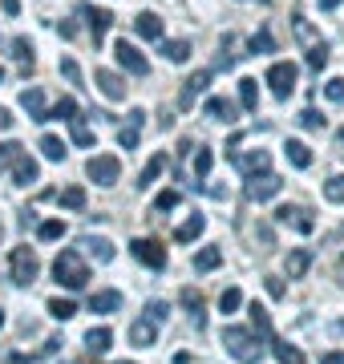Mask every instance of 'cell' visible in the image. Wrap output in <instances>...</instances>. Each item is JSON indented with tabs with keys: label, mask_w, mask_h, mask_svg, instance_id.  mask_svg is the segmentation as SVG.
<instances>
[{
	"label": "cell",
	"mask_w": 344,
	"mask_h": 364,
	"mask_svg": "<svg viewBox=\"0 0 344 364\" xmlns=\"http://www.w3.org/2000/svg\"><path fill=\"white\" fill-rule=\"evenodd\" d=\"M267 291H272V296H276V299H284V284H279L276 275H272V279H267Z\"/></svg>",
	"instance_id": "cell-52"
},
{
	"label": "cell",
	"mask_w": 344,
	"mask_h": 364,
	"mask_svg": "<svg viewBox=\"0 0 344 364\" xmlns=\"http://www.w3.org/2000/svg\"><path fill=\"white\" fill-rule=\"evenodd\" d=\"M142 122H146V114H142V109H134V114H130V126H122V130H118V146H122V150H134V146H138Z\"/></svg>",
	"instance_id": "cell-15"
},
{
	"label": "cell",
	"mask_w": 344,
	"mask_h": 364,
	"mask_svg": "<svg viewBox=\"0 0 344 364\" xmlns=\"http://www.w3.org/2000/svg\"><path fill=\"white\" fill-rule=\"evenodd\" d=\"M21 105H25V114L33 117V122H49V109H45V93H41L37 85L21 93Z\"/></svg>",
	"instance_id": "cell-14"
},
{
	"label": "cell",
	"mask_w": 344,
	"mask_h": 364,
	"mask_svg": "<svg viewBox=\"0 0 344 364\" xmlns=\"http://www.w3.org/2000/svg\"><path fill=\"white\" fill-rule=\"evenodd\" d=\"M324 198H328V203H344V174H332V178L324 182Z\"/></svg>",
	"instance_id": "cell-40"
},
{
	"label": "cell",
	"mask_w": 344,
	"mask_h": 364,
	"mask_svg": "<svg viewBox=\"0 0 344 364\" xmlns=\"http://www.w3.org/2000/svg\"><path fill=\"white\" fill-rule=\"evenodd\" d=\"M69 126H73V142H77V146H93V134L85 130V126H81V117H73Z\"/></svg>",
	"instance_id": "cell-48"
},
{
	"label": "cell",
	"mask_w": 344,
	"mask_h": 364,
	"mask_svg": "<svg viewBox=\"0 0 344 364\" xmlns=\"http://www.w3.org/2000/svg\"><path fill=\"white\" fill-rule=\"evenodd\" d=\"M308 267H312V251H308V247H296V251L288 255V279H300Z\"/></svg>",
	"instance_id": "cell-26"
},
{
	"label": "cell",
	"mask_w": 344,
	"mask_h": 364,
	"mask_svg": "<svg viewBox=\"0 0 344 364\" xmlns=\"http://www.w3.org/2000/svg\"><path fill=\"white\" fill-rule=\"evenodd\" d=\"M0 81H4V69H0Z\"/></svg>",
	"instance_id": "cell-59"
},
{
	"label": "cell",
	"mask_w": 344,
	"mask_h": 364,
	"mask_svg": "<svg viewBox=\"0 0 344 364\" xmlns=\"http://www.w3.org/2000/svg\"><path fill=\"white\" fill-rule=\"evenodd\" d=\"M118 308H122L118 291H97V296H90V312H118Z\"/></svg>",
	"instance_id": "cell-28"
},
{
	"label": "cell",
	"mask_w": 344,
	"mask_h": 364,
	"mask_svg": "<svg viewBox=\"0 0 344 364\" xmlns=\"http://www.w3.org/2000/svg\"><path fill=\"white\" fill-rule=\"evenodd\" d=\"M223 348L231 352L239 364H259L264 360V348H259L255 332H247V328H223Z\"/></svg>",
	"instance_id": "cell-2"
},
{
	"label": "cell",
	"mask_w": 344,
	"mask_h": 364,
	"mask_svg": "<svg viewBox=\"0 0 344 364\" xmlns=\"http://www.w3.org/2000/svg\"><path fill=\"white\" fill-rule=\"evenodd\" d=\"M85 174H90L97 186H114V182H118V174H122V158L118 154H97V158H90V162H85Z\"/></svg>",
	"instance_id": "cell-3"
},
{
	"label": "cell",
	"mask_w": 344,
	"mask_h": 364,
	"mask_svg": "<svg viewBox=\"0 0 344 364\" xmlns=\"http://www.w3.org/2000/svg\"><path fill=\"white\" fill-rule=\"evenodd\" d=\"M320 364H344V352H324V356H320Z\"/></svg>",
	"instance_id": "cell-53"
},
{
	"label": "cell",
	"mask_w": 344,
	"mask_h": 364,
	"mask_svg": "<svg viewBox=\"0 0 344 364\" xmlns=\"http://www.w3.org/2000/svg\"><path fill=\"white\" fill-rule=\"evenodd\" d=\"M37 174H41V166L25 154V150H21V158L13 162V178H16V186H28V182H37Z\"/></svg>",
	"instance_id": "cell-18"
},
{
	"label": "cell",
	"mask_w": 344,
	"mask_h": 364,
	"mask_svg": "<svg viewBox=\"0 0 344 364\" xmlns=\"http://www.w3.org/2000/svg\"><path fill=\"white\" fill-rule=\"evenodd\" d=\"M239 102L247 114H255V105H259V90H255V77H243L239 81Z\"/></svg>",
	"instance_id": "cell-30"
},
{
	"label": "cell",
	"mask_w": 344,
	"mask_h": 364,
	"mask_svg": "<svg viewBox=\"0 0 344 364\" xmlns=\"http://www.w3.org/2000/svg\"><path fill=\"white\" fill-rule=\"evenodd\" d=\"M130 251H134V259H142L146 267H154V272L166 267V251H162V243H154V239H134Z\"/></svg>",
	"instance_id": "cell-8"
},
{
	"label": "cell",
	"mask_w": 344,
	"mask_h": 364,
	"mask_svg": "<svg viewBox=\"0 0 344 364\" xmlns=\"http://www.w3.org/2000/svg\"><path fill=\"white\" fill-rule=\"evenodd\" d=\"M109 344H114V332H109V328H90V332H85V348H90V356H106Z\"/></svg>",
	"instance_id": "cell-16"
},
{
	"label": "cell",
	"mask_w": 344,
	"mask_h": 364,
	"mask_svg": "<svg viewBox=\"0 0 344 364\" xmlns=\"http://www.w3.org/2000/svg\"><path fill=\"white\" fill-rule=\"evenodd\" d=\"M296 77H300V69L291 65V61H276V65L267 69V85H272L276 97H288L296 90Z\"/></svg>",
	"instance_id": "cell-5"
},
{
	"label": "cell",
	"mask_w": 344,
	"mask_h": 364,
	"mask_svg": "<svg viewBox=\"0 0 344 364\" xmlns=\"http://www.w3.org/2000/svg\"><path fill=\"white\" fill-rule=\"evenodd\" d=\"M41 154L49 158V162H61V158H65V142L53 138V134H45V138H41Z\"/></svg>",
	"instance_id": "cell-33"
},
{
	"label": "cell",
	"mask_w": 344,
	"mask_h": 364,
	"mask_svg": "<svg viewBox=\"0 0 344 364\" xmlns=\"http://www.w3.org/2000/svg\"><path fill=\"white\" fill-rule=\"evenodd\" d=\"M239 304H243V291H239V287H227L223 296H219V312L231 316V312L239 308Z\"/></svg>",
	"instance_id": "cell-37"
},
{
	"label": "cell",
	"mask_w": 344,
	"mask_h": 364,
	"mask_svg": "<svg viewBox=\"0 0 344 364\" xmlns=\"http://www.w3.org/2000/svg\"><path fill=\"white\" fill-rule=\"evenodd\" d=\"M207 117H215V122H235V105L227 102V97H211L207 102Z\"/></svg>",
	"instance_id": "cell-29"
},
{
	"label": "cell",
	"mask_w": 344,
	"mask_h": 364,
	"mask_svg": "<svg viewBox=\"0 0 344 364\" xmlns=\"http://www.w3.org/2000/svg\"><path fill=\"white\" fill-rule=\"evenodd\" d=\"M207 85H211V73H207V69H199L195 77H186V81H183V97H178V105H183V109H190V105L203 97V90H207Z\"/></svg>",
	"instance_id": "cell-11"
},
{
	"label": "cell",
	"mask_w": 344,
	"mask_h": 364,
	"mask_svg": "<svg viewBox=\"0 0 344 364\" xmlns=\"http://www.w3.org/2000/svg\"><path fill=\"white\" fill-rule=\"evenodd\" d=\"M93 81H97V90L106 93L109 102H122L126 97V81L118 73H109V69H93Z\"/></svg>",
	"instance_id": "cell-12"
},
{
	"label": "cell",
	"mask_w": 344,
	"mask_h": 364,
	"mask_svg": "<svg viewBox=\"0 0 344 364\" xmlns=\"http://www.w3.org/2000/svg\"><path fill=\"white\" fill-rule=\"evenodd\" d=\"M13 57H16V61H25V69H33V45H28L25 37L13 41Z\"/></svg>",
	"instance_id": "cell-45"
},
{
	"label": "cell",
	"mask_w": 344,
	"mask_h": 364,
	"mask_svg": "<svg viewBox=\"0 0 344 364\" xmlns=\"http://www.w3.org/2000/svg\"><path fill=\"white\" fill-rule=\"evenodd\" d=\"M114 57H118V65L126 69V73H134V77H146V73H150V61H146L142 53L134 49L130 41L122 37L118 45H114Z\"/></svg>",
	"instance_id": "cell-6"
},
{
	"label": "cell",
	"mask_w": 344,
	"mask_h": 364,
	"mask_svg": "<svg viewBox=\"0 0 344 364\" xmlns=\"http://www.w3.org/2000/svg\"><path fill=\"white\" fill-rule=\"evenodd\" d=\"M291 28H296V41H300V45H308V49H316V45H324V41H320V33L312 25H308L304 16H296V21H291Z\"/></svg>",
	"instance_id": "cell-27"
},
{
	"label": "cell",
	"mask_w": 344,
	"mask_h": 364,
	"mask_svg": "<svg viewBox=\"0 0 344 364\" xmlns=\"http://www.w3.org/2000/svg\"><path fill=\"white\" fill-rule=\"evenodd\" d=\"M49 316L53 320H73L77 316V304L73 299H49Z\"/></svg>",
	"instance_id": "cell-36"
},
{
	"label": "cell",
	"mask_w": 344,
	"mask_h": 364,
	"mask_svg": "<svg viewBox=\"0 0 344 364\" xmlns=\"http://www.w3.org/2000/svg\"><path fill=\"white\" fill-rule=\"evenodd\" d=\"M21 150H25L21 142H0V170H9V166H13L16 158H21Z\"/></svg>",
	"instance_id": "cell-42"
},
{
	"label": "cell",
	"mask_w": 344,
	"mask_h": 364,
	"mask_svg": "<svg viewBox=\"0 0 344 364\" xmlns=\"http://www.w3.org/2000/svg\"><path fill=\"white\" fill-rule=\"evenodd\" d=\"M211 166H215V154H211V150H199V154H195V174H199V178H207V174H211Z\"/></svg>",
	"instance_id": "cell-46"
},
{
	"label": "cell",
	"mask_w": 344,
	"mask_h": 364,
	"mask_svg": "<svg viewBox=\"0 0 344 364\" xmlns=\"http://www.w3.org/2000/svg\"><path fill=\"white\" fill-rule=\"evenodd\" d=\"M166 312H171V308H166V304H162V299H150V304H146V320H150V324H166Z\"/></svg>",
	"instance_id": "cell-43"
},
{
	"label": "cell",
	"mask_w": 344,
	"mask_h": 364,
	"mask_svg": "<svg viewBox=\"0 0 344 364\" xmlns=\"http://www.w3.org/2000/svg\"><path fill=\"white\" fill-rule=\"evenodd\" d=\"M252 53H276V37H272V28H259L252 37Z\"/></svg>",
	"instance_id": "cell-39"
},
{
	"label": "cell",
	"mask_w": 344,
	"mask_h": 364,
	"mask_svg": "<svg viewBox=\"0 0 344 364\" xmlns=\"http://www.w3.org/2000/svg\"><path fill=\"white\" fill-rule=\"evenodd\" d=\"M154 336H158V324H150L146 316L130 324V344H138V348H150V344H154Z\"/></svg>",
	"instance_id": "cell-17"
},
{
	"label": "cell",
	"mask_w": 344,
	"mask_h": 364,
	"mask_svg": "<svg viewBox=\"0 0 344 364\" xmlns=\"http://www.w3.org/2000/svg\"><path fill=\"white\" fill-rule=\"evenodd\" d=\"M49 117H57V122H73V117H81V109H77V102H73V97H61V102L49 109Z\"/></svg>",
	"instance_id": "cell-34"
},
{
	"label": "cell",
	"mask_w": 344,
	"mask_h": 364,
	"mask_svg": "<svg viewBox=\"0 0 344 364\" xmlns=\"http://www.w3.org/2000/svg\"><path fill=\"white\" fill-rule=\"evenodd\" d=\"M162 170H166V154H154V158H150V162H146V170H142V174H138V186H150V182L158 178Z\"/></svg>",
	"instance_id": "cell-31"
},
{
	"label": "cell",
	"mask_w": 344,
	"mask_h": 364,
	"mask_svg": "<svg viewBox=\"0 0 344 364\" xmlns=\"http://www.w3.org/2000/svg\"><path fill=\"white\" fill-rule=\"evenodd\" d=\"M61 235H65V223H61V219H45V223L37 227V239H41V243H53V239H61Z\"/></svg>",
	"instance_id": "cell-35"
},
{
	"label": "cell",
	"mask_w": 344,
	"mask_h": 364,
	"mask_svg": "<svg viewBox=\"0 0 344 364\" xmlns=\"http://www.w3.org/2000/svg\"><path fill=\"white\" fill-rule=\"evenodd\" d=\"M324 97H328V102H336V105H340V102H344V81H340V77L324 81Z\"/></svg>",
	"instance_id": "cell-47"
},
{
	"label": "cell",
	"mask_w": 344,
	"mask_h": 364,
	"mask_svg": "<svg viewBox=\"0 0 344 364\" xmlns=\"http://www.w3.org/2000/svg\"><path fill=\"white\" fill-rule=\"evenodd\" d=\"M81 247L90 251V255H97V259L102 263H114V255H118V251H114V243H109V239H102V235H97V239H81Z\"/></svg>",
	"instance_id": "cell-24"
},
{
	"label": "cell",
	"mask_w": 344,
	"mask_h": 364,
	"mask_svg": "<svg viewBox=\"0 0 344 364\" xmlns=\"http://www.w3.org/2000/svg\"><path fill=\"white\" fill-rule=\"evenodd\" d=\"M9 126H13V114H9V109H0V130H9Z\"/></svg>",
	"instance_id": "cell-55"
},
{
	"label": "cell",
	"mask_w": 344,
	"mask_h": 364,
	"mask_svg": "<svg viewBox=\"0 0 344 364\" xmlns=\"http://www.w3.org/2000/svg\"><path fill=\"white\" fill-rule=\"evenodd\" d=\"M61 207L81 210V207H85V191H81V186H65V191H61Z\"/></svg>",
	"instance_id": "cell-38"
},
{
	"label": "cell",
	"mask_w": 344,
	"mask_h": 364,
	"mask_svg": "<svg viewBox=\"0 0 344 364\" xmlns=\"http://www.w3.org/2000/svg\"><path fill=\"white\" fill-rule=\"evenodd\" d=\"M284 154H288V162H291L296 170H308V166H312V150H308L304 142H296V138H288Z\"/></svg>",
	"instance_id": "cell-21"
},
{
	"label": "cell",
	"mask_w": 344,
	"mask_h": 364,
	"mask_svg": "<svg viewBox=\"0 0 344 364\" xmlns=\"http://www.w3.org/2000/svg\"><path fill=\"white\" fill-rule=\"evenodd\" d=\"M279 191H284V182L267 170V174H255V178H247V198L252 203H267V198H276Z\"/></svg>",
	"instance_id": "cell-7"
},
{
	"label": "cell",
	"mask_w": 344,
	"mask_h": 364,
	"mask_svg": "<svg viewBox=\"0 0 344 364\" xmlns=\"http://www.w3.org/2000/svg\"><path fill=\"white\" fill-rule=\"evenodd\" d=\"M219 263H223V251L219 247H203L199 255H195V267H199V272H215Z\"/></svg>",
	"instance_id": "cell-32"
},
{
	"label": "cell",
	"mask_w": 344,
	"mask_h": 364,
	"mask_svg": "<svg viewBox=\"0 0 344 364\" xmlns=\"http://www.w3.org/2000/svg\"><path fill=\"white\" fill-rule=\"evenodd\" d=\"M53 275H57V284L69 287V291H81V287L90 284V267H85V259H81L73 247L61 251L53 259Z\"/></svg>",
	"instance_id": "cell-1"
},
{
	"label": "cell",
	"mask_w": 344,
	"mask_h": 364,
	"mask_svg": "<svg viewBox=\"0 0 344 364\" xmlns=\"http://www.w3.org/2000/svg\"><path fill=\"white\" fill-rule=\"evenodd\" d=\"M276 219L284 223V227H296L300 235H312V231H316V223H312V215H308L304 207H279Z\"/></svg>",
	"instance_id": "cell-10"
},
{
	"label": "cell",
	"mask_w": 344,
	"mask_h": 364,
	"mask_svg": "<svg viewBox=\"0 0 344 364\" xmlns=\"http://www.w3.org/2000/svg\"><path fill=\"white\" fill-rule=\"evenodd\" d=\"M0 9H4L9 16H16V13H21V0H0Z\"/></svg>",
	"instance_id": "cell-54"
},
{
	"label": "cell",
	"mask_w": 344,
	"mask_h": 364,
	"mask_svg": "<svg viewBox=\"0 0 344 364\" xmlns=\"http://www.w3.org/2000/svg\"><path fill=\"white\" fill-rule=\"evenodd\" d=\"M336 146H340V154H344V126L336 130Z\"/></svg>",
	"instance_id": "cell-57"
},
{
	"label": "cell",
	"mask_w": 344,
	"mask_h": 364,
	"mask_svg": "<svg viewBox=\"0 0 344 364\" xmlns=\"http://www.w3.org/2000/svg\"><path fill=\"white\" fill-rule=\"evenodd\" d=\"M235 166L243 170L247 178H255V174H267L272 158H267V150H255V154H235Z\"/></svg>",
	"instance_id": "cell-13"
},
{
	"label": "cell",
	"mask_w": 344,
	"mask_h": 364,
	"mask_svg": "<svg viewBox=\"0 0 344 364\" xmlns=\"http://www.w3.org/2000/svg\"><path fill=\"white\" fill-rule=\"evenodd\" d=\"M81 16L90 21V33H93V45H102L109 33V25H114V13H106V9H93V4H81Z\"/></svg>",
	"instance_id": "cell-9"
},
{
	"label": "cell",
	"mask_w": 344,
	"mask_h": 364,
	"mask_svg": "<svg viewBox=\"0 0 344 364\" xmlns=\"http://www.w3.org/2000/svg\"><path fill=\"white\" fill-rule=\"evenodd\" d=\"M134 28H138V37H146V41H162V21L154 13H138Z\"/></svg>",
	"instance_id": "cell-22"
},
{
	"label": "cell",
	"mask_w": 344,
	"mask_h": 364,
	"mask_svg": "<svg viewBox=\"0 0 344 364\" xmlns=\"http://www.w3.org/2000/svg\"><path fill=\"white\" fill-rule=\"evenodd\" d=\"M203 231H207V219H203V215H190L186 223L174 227V239H178V243H190V239H199Z\"/></svg>",
	"instance_id": "cell-20"
},
{
	"label": "cell",
	"mask_w": 344,
	"mask_h": 364,
	"mask_svg": "<svg viewBox=\"0 0 344 364\" xmlns=\"http://www.w3.org/2000/svg\"><path fill=\"white\" fill-rule=\"evenodd\" d=\"M300 126H304V130H320V126H324V117H320L316 109H304V114H300Z\"/></svg>",
	"instance_id": "cell-50"
},
{
	"label": "cell",
	"mask_w": 344,
	"mask_h": 364,
	"mask_svg": "<svg viewBox=\"0 0 344 364\" xmlns=\"http://www.w3.org/2000/svg\"><path fill=\"white\" fill-rule=\"evenodd\" d=\"M247 316H252V332H259L264 340H276V328H272V316H267L264 304H252V308H247Z\"/></svg>",
	"instance_id": "cell-19"
},
{
	"label": "cell",
	"mask_w": 344,
	"mask_h": 364,
	"mask_svg": "<svg viewBox=\"0 0 344 364\" xmlns=\"http://www.w3.org/2000/svg\"><path fill=\"white\" fill-rule=\"evenodd\" d=\"M61 73H65L73 85H81V69H77V61H73V57H65V61H61Z\"/></svg>",
	"instance_id": "cell-51"
},
{
	"label": "cell",
	"mask_w": 344,
	"mask_h": 364,
	"mask_svg": "<svg viewBox=\"0 0 344 364\" xmlns=\"http://www.w3.org/2000/svg\"><path fill=\"white\" fill-rule=\"evenodd\" d=\"M162 53H166L171 61H186V57H190V41H166Z\"/></svg>",
	"instance_id": "cell-41"
},
{
	"label": "cell",
	"mask_w": 344,
	"mask_h": 364,
	"mask_svg": "<svg viewBox=\"0 0 344 364\" xmlns=\"http://www.w3.org/2000/svg\"><path fill=\"white\" fill-rule=\"evenodd\" d=\"M0 328H4V312H0Z\"/></svg>",
	"instance_id": "cell-58"
},
{
	"label": "cell",
	"mask_w": 344,
	"mask_h": 364,
	"mask_svg": "<svg viewBox=\"0 0 344 364\" xmlns=\"http://www.w3.org/2000/svg\"><path fill=\"white\" fill-rule=\"evenodd\" d=\"M316 4H320V9H340L344 0H316Z\"/></svg>",
	"instance_id": "cell-56"
},
{
	"label": "cell",
	"mask_w": 344,
	"mask_h": 364,
	"mask_svg": "<svg viewBox=\"0 0 344 364\" xmlns=\"http://www.w3.org/2000/svg\"><path fill=\"white\" fill-rule=\"evenodd\" d=\"M9 267H13V284H33L41 272V263H37V251L33 247H13V259H9Z\"/></svg>",
	"instance_id": "cell-4"
},
{
	"label": "cell",
	"mask_w": 344,
	"mask_h": 364,
	"mask_svg": "<svg viewBox=\"0 0 344 364\" xmlns=\"http://www.w3.org/2000/svg\"><path fill=\"white\" fill-rule=\"evenodd\" d=\"M178 203H183V195H178V191H162V195L154 198V215H158V210H174Z\"/></svg>",
	"instance_id": "cell-44"
},
{
	"label": "cell",
	"mask_w": 344,
	"mask_h": 364,
	"mask_svg": "<svg viewBox=\"0 0 344 364\" xmlns=\"http://www.w3.org/2000/svg\"><path fill=\"white\" fill-rule=\"evenodd\" d=\"M308 65H312V69H324V65H328V49H324V45L308 49Z\"/></svg>",
	"instance_id": "cell-49"
},
{
	"label": "cell",
	"mask_w": 344,
	"mask_h": 364,
	"mask_svg": "<svg viewBox=\"0 0 344 364\" xmlns=\"http://www.w3.org/2000/svg\"><path fill=\"white\" fill-rule=\"evenodd\" d=\"M183 308L190 312V324H195V328L207 324V320H203V296L195 291V287H183Z\"/></svg>",
	"instance_id": "cell-25"
},
{
	"label": "cell",
	"mask_w": 344,
	"mask_h": 364,
	"mask_svg": "<svg viewBox=\"0 0 344 364\" xmlns=\"http://www.w3.org/2000/svg\"><path fill=\"white\" fill-rule=\"evenodd\" d=\"M272 352H276V360L279 364H308L304 360V352H300V348H296V344H288V340H272Z\"/></svg>",
	"instance_id": "cell-23"
},
{
	"label": "cell",
	"mask_w": 344,
	"mask_h": 364,
	"mask_svg": "<svg viewBox=\"0 0 344 364\" xmlns=\"http://www.w3.org/2000/svg\"><path fill=\"white\" fill-rule=\"evenodd\" d=\"M118 364H130V360H118Z\"/></svg>",
	"instance_id": "cell-60"
}]
</instances>
